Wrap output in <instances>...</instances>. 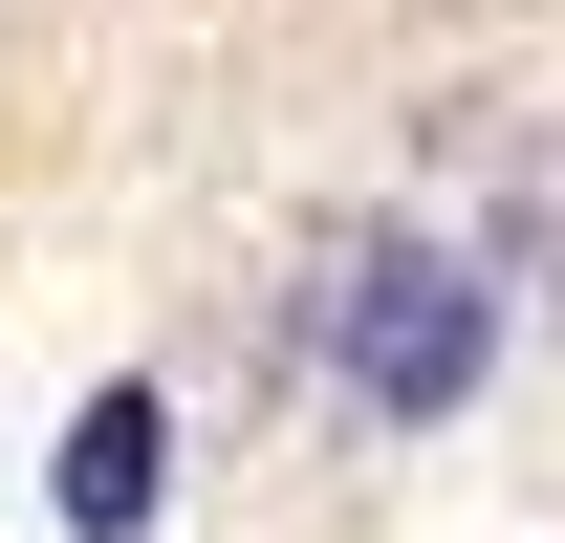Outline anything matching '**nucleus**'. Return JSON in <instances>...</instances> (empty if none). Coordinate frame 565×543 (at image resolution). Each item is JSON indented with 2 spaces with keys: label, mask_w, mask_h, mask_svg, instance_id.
<instances>
[{
  "label": "nucleus",
  "mask_w": 565,
  "mask_h": 543,
  "mask_svg": "<svg viewBox=\"0 0 565 543\" xmlns=\"http://www.w3.org/2000/svg\"><path fill=\"white\" fill-rule=\"evenodd\" d=\"M152 500H174V413H152V392H87V435H66V522L131 543Z\"/></svg>",
  "instance_id": "2"
},
{
  "label": "nucleus",
  "mask_w": 565,
  "mask_h": 543,
  "mask_svg": "<svg viewBox=\"0 0 565 543\" xmlns=\"http://www.w3.org/2000/svg\"><path fill=\"white\" fill-rule=\"evenodd\" d=\"M327 370H349V413L414 435V413H457L500 370V283L457 262V239H370V262L327 283Z\"/></svg>",
  "instance_id": "1"
}]
</instances>
